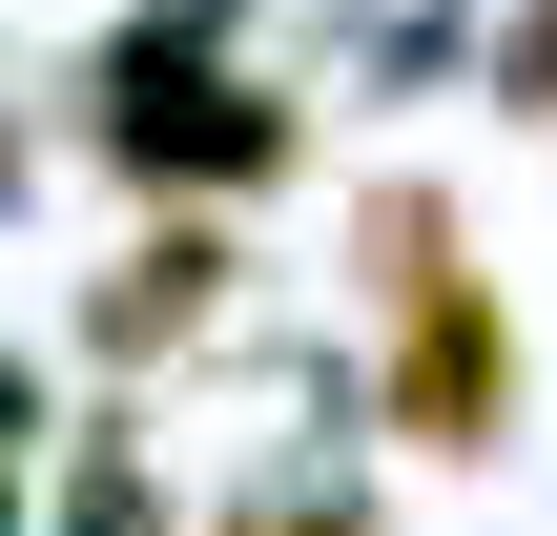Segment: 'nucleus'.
I'll return each mask as SVG.
<instances>
[{"instance_id":"nucleus-6","label":"nucleus","mask_w":557,"mask_h":536,"mask_svg":"<svg viewBox=\"0 0 557 536\" xmlns=\"http://www.w3.org/2000/svg\"><path fill=\"white\" fill-rule=\"evenodd\" d=\"M0 536H21V475H0Z\"/></svg>"},{"instance_id":"nucleus-5","label":"nucleus","mask_w":557,"mask_h":536,"mask_svg":"<svg viewBox=\"0 0 557 536\" xmlns=\"http://www.w3.org/2000/svg\"><path fill=\"white\" fill-rule=\"evenodd\" d=\"M496 103H517V124H557V0H517V21H496Z\"/></svg>"},{"instance_id":"nucleus-1","label":"nucleus","mask_w":557,"mask_h":536,"mask_svg":"<svg viewBox=\"0 0 557 536\" xmlns=\"http://www.w3.org/2000/svg\"><path fill=\"white\" fill-rule=\"evenodd\" d=\"M83 145H103V186H145V207H269V186L310 165V103L227 41V0H165V21H124V41L83 62Z\"/></svg>"},{"instance_id":"nucleus-3","label":"nucleus","mask_w":557,"mask_h":536,"mask_svg":"<svg viewBox=\"0 0 557 536\" xmlns=\"http://www.w3.org/2000/svg\"><path fill=\"white\" fill-rule=\"evenodd\" d=\"M227 289H248V248H227V207H165L103 289H83V331H103V372H145V351H207L227 331Z\"/></svg>"},{"instance_id":"nucleus-2","label":"nucleus","mask_w":557,"mask_h":536,"mask_svg":"<svg viewBox=\"0 0 557 536\" xmlns=\"http://www.w3.org/2000/svg\"><path fill=\"white\" fill-rule=\"evenodd\" d=\"M351 289H372V413L413 454H496L517 434V289L475 269L455 186H372L351 207Z\"/></svg>"},{"instance_id":"nucleus-4","label":"nucleus","mask_w":557,"mask_h":536,"mask_svg":"<svg viewBox=\"0 0 557 536\" xmlns=\"http://www.w3.org/2000/svg\"><path fill=\"white\" fill-rule=\"evenodd\" d=\"M62 516H83V536H165V496H145V454H124V434H103V454H83V496H62Z\"/></svg>"}]
</instances>
